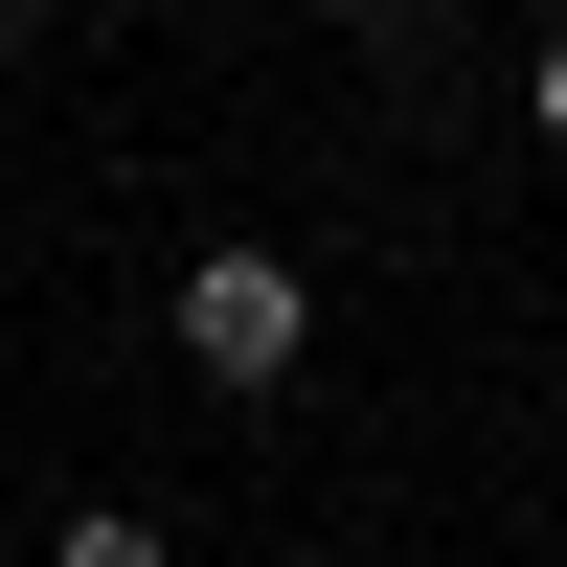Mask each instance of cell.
<instances>
[{
	"instance_id": "obj_1",
	"label": "cell",
	"mask_w": 567,
	"mask_h": 567,
	"mask_svg": "<svg viewBox=\"0 0 567 567\" xmlns=\"http://www.w3.org/2000/svg\"><path fill=\"white\" fill-rule=\"evenodd\" d=\"M159 341H182V386L272 409V386L318 363V272L272 250V227H205V250H182V296H159Z\"/></svg>"
},
{
	"instance_id": "obj_2",
	"label": "cell",
	"mask_w": 567,
	"mask_h": 567,
	"mask_svg": "<svg viewBox=\"0 0 567 567\" xmlns=\"http://www.w3.org/2000/svg\"><path fill=\"white\" fill-rule=\"evenodd\" d=\"M45 567H182L159 499H45Z\"/></svg>"
},
{
	"instance_id": "obj_3",
	"label": "cell",
	"mask_w": 567,
	"mask_h": 567,
	"mask_svg": "<svg viewBox=\"0 0 567 567\" xmlns=\"http://www.w3.org/2000/svg\"><path fill=\"white\" fill-rule=\"evenodd\" d=\"M318 23H341V45H432L454 0H318Z\"/></svg>"
},
{
	"instance_id": "obj_4",
	"label": "cell",
	"mask_w": 567,
	"mask_h": 567,
	"mask_svg": "<svg viewBox=\"0 0 567 567\" xmlns=\"http://www.w3.org/2000/svg\"><path fill=\"white\" fill-rule=\"evenodd\" d=\"M523 136H545V159H567V23L523 45Z\"/></svg>"
},
{
	"instance_id": "obj_5",
	"label": "cell",
	"mask_w": 567,
	"mask_h": 567,
	"mask_svg": "<svg viewBox=\"0 0 567 567\" xmlns=\"http://www.w3.org/2000/svg\"><path fill=\"white\" fill-rule=\"evenodd\" d=\"M23 23H69V0H0V45H23Z\"/></svg>"
},
{
	"instance_id": "obj_6",
	"label": "cell",
	"mask_w": 567,
	"mask_h": 567,
	"mask_svg": "<svg viewBox=\"0 0 567 567\" xmlns=\"http://www.w3.org/2000/svg\"><path fill=\"white\" fill-rule=\"evenodd\" d=\"M0 499H23V454H0Z\"/></svg>"
}]
</instances>
